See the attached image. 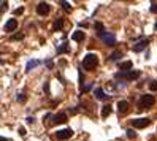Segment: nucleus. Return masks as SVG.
<instances>
[{"label":"nucleus","mask_w":157,"mask_h":141,"mask_svg":"<svg viewBox=\"0 0 157 141\" xmlns=\"http://www.w3.org/2000/svg\"><path fill=\"white\" fill-rule=\"evenodd\" d=\"M151 13L157 14V3H152V5H151Z\"/></svg>","instance_id":"c85d7f7f"},{"label":"nucleus","mask_w":157,"mask_h":141,"mask_svg":"<svg viewBox=\"0 0 157 141\" xmlns=\"http://www.w3.org/2000/svg\"><path fill=\"white\" fill-rule=\"evenodd\" d=\"M94 94H95V98H97V100H107V98H108V95H107L103 91H102L100 87L95 89V92H94Z\"/></svg>","instance_id":"4468645a"},{"label":"nucleus","mask_w":157,"mask_h":141,"mask_svg":"<svg viewBox=\"0 0 157 141\" xmlns=\"http://www.w3.org/2000/svg\"><path fill=\"white\" fill-rule=\"evenodd\" d=\"M22 13H24V8H22V6H21V8H18V10H14V14H16V16H18V14H22Z\"/></svg>","instance_id":"c756f323"},{"label":"nucleus","mask_w":157,"mask_h":141,"mask_svg":"<svg viewBox=\"0 0 157 141\" xmlns=\"http://www.w3.org/2000/svg\"><path fill=\"white\" fill-rule=\"evenodd\" d=\"M72 38L75 41H84L86 40V33L83 32V30H76V32H73Z\"/></svg>","instance_id":"f8f14e48"},{"label":"nucleus","mask_w":157,"mask_h":141,"mask_svg":"<svg viewBox=\"0 0 157 141\" xmlns=\"http://www.w3.org/2000/svg\"><path fill=\"white\" fill-rule=\"evenodd\" d=\"M67 51H68V46H67V43H64L62 46H59V48H57V52H59V54L67 52Z\"/></svg>","instance_id":"aec40b11"},{"label":"nucleus","mask_w":157,"mask_h":141,"mask_svg":"<svg viewBox=\"0 0 157 141\" xmlns=\"http://www.w3.org/2000/svg\"><path fill=\"white\" fill-rule=\"evenodd\" d=\"M60 5H62V8H65L67 11H70V10H72V8H70V3H68V2H62Z\"/></svg>","instance_id":"393cba45"},{"label":"nucleus","mask_w":157,"mask_h":141,"mask_svg":"<svg viewBox=\"0 0 157 141\" xmlns=\"http://www.w3.org/2000/svg\"><path fill=\"white\" fill-rule=\"evenodd\" d=\"M121 57H122V52H121V51H116V52H113L111 56H109V60H111V62H117Z\"/></svg>","instance_id":"dca6fc26"},{"label":"nucleus","mask_w":157,"mask_h":141,"mask_svg":"<svg viewBox=\"0 0 157 141\" xmlns=\"http://www.w3.org/2000/svg\"><path fill=\"white\" fill-rule=\"evenodd\" d=\"M149 89H151V91H157V81H151V84H149Z\"/></svg>","instance_id":"5701e85b"},{"label":"nucleus","mask_w":157,"mask_h":141,"mask_svg":"<svg viewBox=\"0 0 157 141\" xmlns=\"http://www.w3.org/2000/svg\"><path fill=\"white\" fill-rule=\"evenodd\" d=\"M119 70H121V72H130V70H132V62L130 60L121 62V64H119Z\"/></svg>","instance_id":"ddd939ff"},{"label":"nucleus","mask_w":157,"mask_h":141,"mask_svg":"<svg viewBox=\"0 0 157 141\" xmlns=\"http://www.w3.org/2000/svg\"><path fill=\"white\" fill-rule=\"evenodd\" d=\"M38 65H40V62H38V60H29V64L26 65V72H30L33 67H38Z\"/></svg>","instance_id":"a211bd4d"},{"label":"nucleus","mask_w":157,"mask_h":141,"mask_svg":"<svg viewBox=\"0 0 157 141\" xmlns=\"http://www.w3.org/2000/svg\"><path fill=\"white\" fill-rule=\"evenodd\" d=\"M64 122H67V114L65 113H57V114L53 117V124H64Z\"/></svg>","instance_id":"1a4fd4ad"},{"label":"nucleus","mask_w":157,"mask_h":141,"mask_svg":"<svg viewBox=\"0 0 157 141\" xmlns=\"http://www.w3.org/2000/svg\"><path fill=\"white\" fill-rule=\"evenodd\" d=\"M156 29H157V22H156Z\"/></svg>","instance_id":"f704fd0d"},{"label":"nucleus","mask_w":157,"mask_h":141,"mask_svg":"<svg viewBox=\"0 0 157 141\" xmlns=\"http://www.w3.org/2000/svg\"><path fill=\"white\" fill-rule=\"evenodd\" d=\"M27 122H29V124H33V117H27Z\"/></svg>","instance_id":"473e14b6"},{"label":"nucleus","mask_w":157,"mask_h":141,"mask_svg":"<svg viewBox=\"0 0 157 141\" xmlns=\"http://www.w3.org/2000/svg\"><path fill=\"white\" fill-rule=\"evenodd\" d=\"M127 136H129V138H132V140H133L136 135H135V132H133L132 128H129V130H127Z\"/></svg>","instance_id":"b1692460"},{"label":"nucleus","mask_w":157,"mask_h":141,"mask_svg":"<svg viewBox=\"0 0 157 141\" xmlns=\"http://www.w3.org/2000/svg\"><path fill=\"white\" fill-rule=\"evenodd\" d=\"M26 100H27V95H26V94H19V95H18V101H19V103H24Z\"/></svg>","instance_id":"412c9836"},{"label":"nucleus","mask_w":157,"mask_h":141,"mask_svg":"<svg viewBox=\"0 0 157 141\" xmlns=\"http://www.w3.org/2000/svg\"><path fill=\"white\" fill-rule=\"evenodd\" d=\"M19 135H22V136L26 135V128L24 127H19Z\"/></svg>","instance_id":"7c9ffc66"},{"label":"nucleus","mask_w":157,"mask_h":141,"mask_svg":"<svg viewBox=\"0 0 157 141\" xmlns=\"http://www.w3.org/2000/svg\"><path fill=\"white\" fill-rule=\"evenodd\" d=\"M62 27H64V18H57L56 21H54L53 29H54V30H60Z\"/></svg>","instance_id":"2eb2a0df"},{"label":"nucleus","mask_w":157,"mask_h":141,"mask_svg":"<svg viewBox=\"0 0 157 141\" xmlns=\"http://www.w3.org/2000/svg\"><path fill=\"white\" fill-rule=\"evenodd\" d=\"M100 38L103 40V43L107 46H114L116 45V37L113 33H108V32H105V33H102L100 35Z\"/></svg>","instance_id":"20e7f679"},{"label":"nucleus","mask_w":157,"mask_h":141,"mask_svg":"<svg viewBox=\"0 0 157 141\" xmlns=\"http://www.w3.org/2000/svg\"><path fill=\"white\" fill-rule=\"evenodd\" d=\"M156 103V98L154 95H143L138 101V109H146V108H151L152 105Z\"/></svg>","instance_id":"f03ea898"},{"label":"nucleus","mask_w":157,"mask_h":141,"mask_svg":"<svg viewBox=\"0 0 157 141\" xmlns=\"http://www.w3.org/2000/svg\"><path fill=\"white\" fill-rule=\"evenodd\" d=\"M22 38H24V33H16L13 37V40H22Z\"/></svg>","instance_id":"cd10ccee"},{"label":"nucleus","mask_w":157,"mask_h":141,"mask_svg":"<svg viewBox=\"0 0 157 141\" xmlns=\"http://www.w3.org/2000/svg\"><path fill=\"white\" fill-rule=\"evenodd\" d=\"M148 43L149 41L146 40V38H144V40H140L138 43H135V45H133V51H135V52H141V51L148 46Z\"/></svg>","instance_id":"6e6552de"},{"label":"nucleus","mask_w":157,"mask_h":141,"mask_svg":"<svg viewBox=\"0 0 157 141\" xmlns=\"http://www.w3.org/2000/svg\"><path fill=\"white\" fill-rule=\"evenodd\" d=\"M91 89H92V83H89L87 86H84V87H83V91H81V92L86 94V92H89V91H91Z\"/></svg>","instance_id":"4be33fe9"},{"label":"nucleus","mask_w":157,"mask_h":141,"mask_svg":"<svg viewBox=\"0 0 157 141\" xmlns=\"http://www.w3.org/2000/svg\"><path fill=\"white\" fill-rule=\"evenodd\" d=\"M6 8H8V3H6V2H2V8H0V14H2V13H3V11H5Z\"/></svg>","instance_id":"a878e982"},{"label":"nucleus","mask_w":157,"mask_h":141,"mask_svg":"<svg viewBox=\"0 0 157 141\" xmlns=\"http://www.w3.org/2000/svg\"><path fill=\"white\" fill-rule=\"evenodd\" d=\"M111 106H109V105H107V106H103L102 108V117H108L109 114H111Z\"/></svg>","instance_id":"f3484780"},{"label":"nucleus","mask_w":157,"mask_h":141,"mask_svg":"<svg viewBox=\"0 0 157 141\" xmlns=\"http://www.w3.org/2000/svg\"><path fill=\"white\" fill-rule=\"evenodd\" d=\"M95 30H97V33H99V37L102 33H105V27H103V24L102 22H95Z\"/></svg>","instance_id":"6ab92c4d"},{"label":"nucleus","mask_w":157,"mask_h":141,"mask_svg":"<svg viewBox=\"0 0 157 141\" xmlns=\"http://www.w3.org/2000/svg\"><path fill=\"white\" fill-rule=\"evenodd\" d=\"M16 27H18V21L16 19H10L5 24V32H13V30H16Z\"/></svg>","instance_id":"9d476101"},{"label":"nucleus","mask_w":157,"mask_h":141,"mask_svg":"<svg viewBox=\"0 0 157 141\" xmlns=\"http://www.w3.org/2000/svg\"><path fill=\"white\" fill-rule=\"evenodd\" d=\"M45 65H46V67H48V68H53V67H54V64H53V60H49V59H48V60H45Z\"/></svg>","instance_id":"bb28decb"},{"label":"nucleus","mask_w":157,"mask_h":141,"mask_svg":"<svg viewBox=\"0 0 157 141\" xmlns=\"http://www.w3.org/2000/svg\"><path fill=\"white\" fill-rule=\"evenodd\" d=\"M49 10H51V6L46 2H40L37 5V13L40 14V16H46V14L49 13Z\"/></svg>","instance_id":"423d86ee"},{"label":"nucleus","mask_w":157,"mask_h":141,"mask_svg":"<svg viewBox=\"0 0 157 141\" xmlns=\"http://www.w3.org/2000/svg\"><path fill=\"white\" fill-rule=\"evenodd\" d=\"M117 109H119V113H121V114H125V113L129 111V103H127L125 100L117 101Z\"/></svg>","instance_id":"9b49d317"},{"label":"nucleus","mask_w":157,"mask_h":141,"mask_svg":"<svg viewBox=\"0 0 157 141\" xmlns=\"http://www.w3.org/2000/svg\"><path fill=\"white\" fill-rule=\"evenodd\" d=\"M56 136H57V140H68V138L73 136V132L70 130V128H65V130L56 132Z\"/></svg>","instance_id":"0eeeda50"},{"label":"nucleus","mask_w":157,"mask_h":141,"mask_svg":"<svg viewBox=\"0 0 157 141\" xmlns=\"http://www.w3.org/2000/svg\"><path fill=\"white\" fill-rule=\"evenodd\" d=\"M45 92H46V94H48V92H49V87H48V83H45Z\"/></svg>","instance_id":"2f4dec72"},{"label":"nucleus","mask_w":157,"mask_h":141,"mask_svg":"<svg viewBox=\"0 0 157 141\" xmlns=\"http://www.w3.org/2000/svg\"><path fill=\"white\" fill-rule=\"evenodd\" d=\"M97 65H99V57L95 56V54H87L84 59H83V67H84V70H94V68H97Z\"/></svg>","instance_id":"f257e3e1"},{"label":"nucleus","mask_w":157,"mask_h":141,"mask_svg":"<svg viewBox=\"0 0 157 141\" xmlns=\"http://www.w3.org/2000/svg\"><path fill=\"white\" fill-rule=\"evenodd\" d=\"M0 141H8V140H6V138H0Z\"/></svg>","instance_id":"72a5a7b5"},{"label":"nucleus","mask_w":157,"mask_h":141,"mask_svg":"<svg viewBox=\"0 0 157 141\" xmlns=\"http://www.w3.org/2000/svg\"><path fill=\"white\" fill-rule=\"evenodd\" d=\"M149 124H151V120H149L148 117H140V119H133L132 120V125L135 128H144V127H148Z\"/></svg>","instance_id":"39448f33"},{"label":"nucleus","mask_w":157,"mask_h":141,"mask_svg":"<svg viewBox=\"0 0 157 141\" xmlns=\"http://www.w3.org/2000/svg\"><path fill=\"white\" fill-rule=\"evenodd\" d=\"M140 76V72L136 70H130V72H117L116 73V78H122L125 81H133Z\"/></svg>","instance_id":"7ed1b4c3"}]
</instances>
